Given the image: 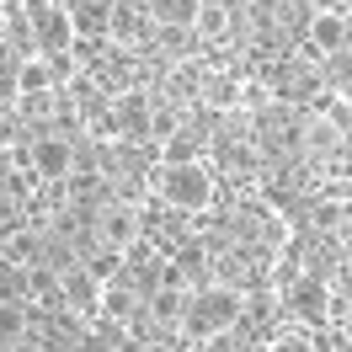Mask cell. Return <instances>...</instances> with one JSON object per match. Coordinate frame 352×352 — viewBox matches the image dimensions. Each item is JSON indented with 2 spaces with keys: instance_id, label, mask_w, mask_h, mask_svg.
I'll use <instances>...</instances> for the list:
<instances>
[{
  "instance_id": "7c38bea8",
  "label": "cell",
  "mask_w": 352,
  "mask_h": 352,
  "mask_svg": "<svg viewBox=\"0 0 352 352\" xmlns=\"http://www.w3.org/2000/svg\"><path fill=\"white\" fill-rule=\"evenodd\" d=\"M0 305H32L27 299V267L0 256Z\"/></svg>"
},
{
  "instance_id": "52a82bcc",
  "label": "cell",
  "mask_w": 352,
  "mask_h": 352,
  "mask_svg": "<svg viewBox=\"0 0 352 352\" xmlns=\"http://www.w3.org/2000/svg\"><path fill=\"white\" fill-rule=\"evenodd\" d=\"M150 38H155V16L139 0H118L112 6V22H107V43L139 54V48H150Z\"/></svg>"
},
{
  "instance_id": "30bf717a",
  "label": "cell",
  "mask_w": 352,
  "mask_h": 352,
  "mask_svg": "<svg viewBox=\"0 0 352 352\" xmlns=\"http://www.w3.org/2000/svg\"><path fill=\"white\" fill-rule=\"evenodd\" d=\"M32 336V305H0V352Z\"/></svg>"
},
{
  "instance_id": "3957f363",
  "label": "cell",
  "mask_w": 352,
  "mask_h": 352,
  "mask_svg": "<svg viewBox=\"0 0 352 352\" xmlns=\"http://www.w3.org/2000/svg\"><path fill=\"white\" fill-rule=\"evenodd\" d=\"M278 299H283V320L309 331L331 326V309H336V288L331 278H315V272H294L288 283H278Z\"/></svg>"
},
{
  "instance_id": "5b68a950",
  "label": "cell",
  "mask_w": 352,
  "mask_h": 352,
  "mask_svg": "<svg viewBox=\"0 0 352 352\" xmlns=\"http://www.w3.org/2000/svg\"><path fill=\"white\" fill-rule=\"evenodd\" d=\"M27 171H32V182H43V187L69 182V171H75V139H69V133H54V129H43L38 139H27Z\"/></svg>"
},
{
  "instance_id": "7a4b0ae2",
  "label": "cell",
  "mask_w": 352,
  "mask_h": 352,
  "mask_svg": "<svg viewBox=\"0 0 352 352\" xmlns=\"http://www.w3.org/2000/svg\"><path fill=\"white\" fill-rule=\"evenodd\" d=\"M245 320V288L230 283H203L187 294V315H182V342H214L224 331H235Z\"/></svg>"
},
{
  "instance_id": "9c48e42d",
  "label": "cell",
  "mask_w": 352,
  "mask_h": 352,
  "mask_svg": "<svg viewBox=\"0 0 352 352\" xmlns=\"http://www.w3.org/2000/svg\"><path fill=\"white\" fill-rule=\"evenodd\" d=\"M262 352H320V331L283 320V326H278V331H272V336L262 342Z\"/></svg>"
},
{
  "instance_id": "8fae6325",
  "label": "cell",
  "mask_w": 352,
  "mask_h": 352,
  "mask_svg": "<svg viewBox=\"0 0 352 352\" xmlns=\"http://www.w3.org/2000/svg\"><path fill=\"white\" fill-rule=\"evenodd\" d=\"M22 91H59L54 86V65H48L43 54H32V59L16 65V96H22Z\"/></svg>"
},
{
  "instance_id": "8992f818",
  "label": "cell",
  "mask_w": 352,
  "mask_h": 352,
  "mask_svg": "<svg viewBox=\"0 0 352 352\" xmlns=\"http://www.w3.org/2000/svg\"><path fill=\"white\" fill-rule=\"evenodd\" d=\"M59 305L69 315H80V320H96V309H102V278L86 262L59 267Z\"/></svg>"
},
{
  "instance_id": "4fadbf2b",
  "label": "cell",
  "mask_w": 352,
  "mask_h": 352,
  "mask_svg": "<svg viewBox=\"0 0 352 352\" xmlns=\"http://www.w3.org/2000/svg\"><path fill=\"white\" fill-rule=\"evenodd\" d=\"M336 16H347V22H352V0H342V6H336Z\"/></svg>"
},
{
  "instance_id": "277c9868",
  "label": "cell",
  "mask_w": 352,
  "mask_h": 352,
  "mask_svg": "<svg viewBox=\"0 0 352 352\" xmlns=\"http://www.w3.org/2000/svg\"><path fill=\"white\" fill-rule=\"evenodd\" d=\"M22 16H27V32H32V48H38L43 59L69 54V43H75L69 6H59V0H22Z\"/></svg>"
},
{
  "instance_id": "ba28073f",
  "label": "cell",
  "mask_w": 352,
  "mask_h": 352,
  "mask_svg": "<svg viewBox=\"0 0 352 352\" xmlns=\"http://www.w3.org/2000/svg\"><path fill=\"white\" fill-rule=\"evenodd\" d=\"M309 59H326V54H342L352 48V22L336 16V11H309V27H305V43H299Z\"/></svg>"
},
{
  "instance_id": "6da1fadb",
  "label": "cell",
  "mask_w": 352,
  "mask_h": 352,
  "mask_svg": "<svg viewBox=\"0 0 352 352\" xmlns=\"http://www.w3.org/2000/svg\"><path fill=\"white\" fill-rule=\"evenodd\" d=\"M155 198L176 208V214H214L224 198L219 176L208 160H160V171H155Z\"/></svg>"
}]
</instances>
